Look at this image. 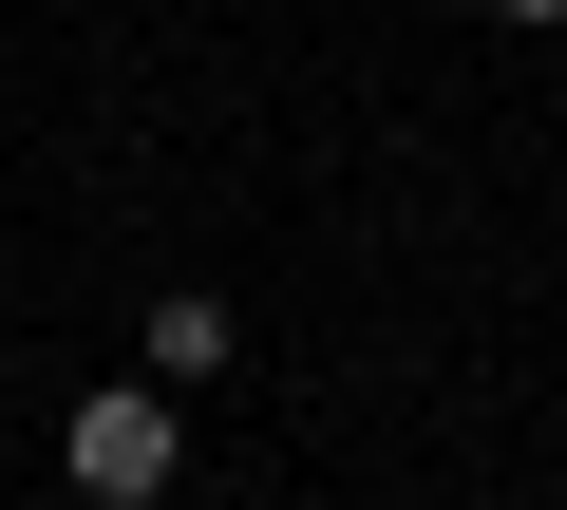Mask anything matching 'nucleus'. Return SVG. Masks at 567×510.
Masks as SVG:
<instances>
[{"instance_id": "obj_1", "label": "nucleus", "mask_w": 567, "mask_h": 510, "mask_svg": "<svg viewBox=\"0 0 567 510\" xmlns=\"http://www.w3.org/2000/svg\"><path fill=\"white\" fill-rule=\"evenodd\" d=\"M58 472H76L95 510H152V491L189 472V416H171V378H95V397L58 416Z\"/></svg>"}, {"instance_id": "obj_2", "label": "nucleus", "mask_w": 567, "mask_h": 510, "mask_svg": "<svg viewBox=\"0 0 567 510\" xmlns=\"http://www.w3.org/2000/svg\"><path fill=\"white\" fill-rule=\"evenodd\" d=\"M133 341H152V378H208V360H227V303H208V284H171Z\"/></svg>"}, {"instance_id": "obj_3", "label": "nucleus", "mask_w": 567, "mask_h": 510, "mask_svg": "<svg viewBox=\"0 0 567 510\" xmlns=\"http://www.w3.org/2000/svg\"><path fill=\"white\" fill-rule=\"evenodd\" d=\"M492 20H529V39H548V20H567V0H492Z\"/></svg>"}]
</instances>
